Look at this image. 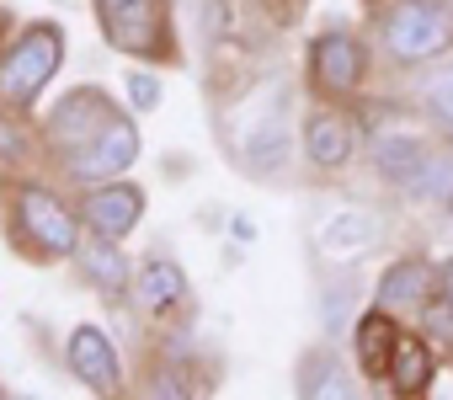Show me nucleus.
Returning <instances> with one entry per match:
<instances>
[{"label":"nucleus","instance_id":"f257e3e1","mask_svg":"<svg viewBox=\"0 0 453 400\" xmlns=\"http://www.w3.org/2000/svg\"><path fill=\"white\" fill-rule=\"evenodd\" d=\"M379 38L400 65H432L453 49V12L442 0H395L379 22Z\"/></svg>","mask_w":453,"mask_h":400},{"label":"nucleus","instance_id":"f03ea898","mask_svg":"<svg viewBox=\"0 0 453 400\" xmlns=\"http://www.w3.org/2000/svg\"><path fill=\"white\" fill-rule=\"evenodd\" d=\"M59 59H65V43H59L54 27L22 33V38L12 43V54L0 59V102H6V107H33L38 91L54 81Z\"/></svg>","mask_w":453,"mask_h":400},{"label":"nucleus","instance_id":"7ed1b4c3","mask_svg":"<svg viewBox=\"0 0 453 400\" xmlns=\"http://www.w3.org/2000/svg\"><path fill=\"white\" fill-rule=\"evenodd\" d=\"M17 230L33 251L43 257H75L81 235H75V214L59 204L49 187H22L17 192Z\"/></svg>","mask_w":453,"mask_h":400},{"label":"nucleus","instance_id":"20e7f679","mask_svg":"<svg viewBox=\"0 0 453 400\" xmlns=\"http://www.w3.org/2000/svg\"><path fill=\"white\" fill-rule=\"evenodd\" d=\"M102 27L128 54H165V0H96Z\"/></svg>","mask_w":453,"mask_h":400},{"label":"nucleus","instance_id":"39448f33","mask_svg":"<svg viewBox=\"0 0 453 400\" xmlns=\"http://www.w3.org/2000/svg\"><path fill=\"white\" fill-rule=\"evenodd\" d=\"M134 155H139V128L128 123V118H112L86 150H75L65 165H70V176L75 181H107V176H118V171H128L134 165Z\"/></svg>","mask_w":453,"mask_h":400},{"label":"nucleus","instance_id":"423d86ee","mask_svg":"<svg viewBox=\"0 0 453 400\" xmlns=\"http://www.w3.org/2000/svg\"><path fill=\"white\" fill-rule=\"evenodd\" d=\"M112 118H118V112H112V102H107L102 91H75V96L49 118V144L70 160V155H75V150H86V144H91Z\"/></svg>","mask_w":453,"mask_h":400},{"label":"nucleus","instance_id":"0eeeda50","mask_svg":"<svg viewBox=\"0 0 453 400\" xmlns=\"http://www.w3.org/2000/svg\"><path fill=\"white\" fill-rule=\"evenodd\" d=\"M310 75L326 96H352L363 81V49L352 33H320L310 49Z\"/></svg>","mask_w":453,"mask_h":400},{"label":"nucleus","instance_id":"6e6552de","mask_svg":"<svg viewBox=\"0 0 453 400\" xmlns=\"http://www.w3.org/2000/svg\"><path fill=\"white\" fill-rule=\"evenodd\" d=\"M65 358H70L75 379H86L96 395H118V389H123L118 352H112V342H107L96 326H75V331H70V347H65Z\"/></svg>","mask_w":453,"mask_h":400},{"label":"nucleus","instance_id":"1a4fd4ad","mask_svg":"<svg viewBox=\"0 0 453 400\" xmlns=\"http://www.w3.org/2000/svg\"><path fill=\"white\" fill-rule=\"evenodd\" d=\"M139 209H144V197L134 192V187H96L86 204H81V219L96 230V235H112V241H123L134 225H139Z\"/></svg>","mask_w":453,"mask_h":400},{"label":"nucleus","instance_id":"9d476101","mask_svg":"<svg viewBox=\"0 0 453 400\" xmlns=\"http://www.w3.org/2000/svg\"><path fill=\"white\" fill-rule=\"evenodd\" d=\"M241 155H246V165H257V171H278V165L288 160V112H283V102H278V96H273V102H267V112L246 128Z\"/></svg>","mask_w":453,"mask_h":400},{"label":"nucleus","instance_id":"9b49d317","mask_svg":"<svg viewBox=\"0 0 453 400\" xmlns=\"http://www.w3.org/2000/svg\"><path fill=\"white\" fill-rule=\"evenodd\" d=\"M432 288H437V273L421 257H405L379 278V304L384 310H421L432 299Z\"/></svg>","mask_w":453,"mask_h":400},{"label":"nucleus","instance_id":"f8f14e48","mask_svg":"<svg viewBox=\"0 0 453 400\" xmlns=\"http://www.w3.org/2000/svg\"><path fill=\"white\" fill-rule=\"evenodd\" d=\"M134 294H139V304H144L150 315H171V310L187 299V278H181L176 262L150 257V262L139 267V278H134Z\"/></svg>","mask_w":453,"mask_h":400},{"label":"nucleus","instance_id":"ddd939ff","mask_svg":"<svg viewBox=\"0 0 453 400\" xmlns=\"http://www.w3.org/2000/svg\"><path fill=\"white\" fill-rule=\"evenodd\" d=\"M352 336H357V368H363L368 379H384V373H389V358H395V342H400V331H395V320L384 315V304H379L373 315H363Z\"/></svg>","mask_w":453,"mask_h":400},{"label":"nucleus","instance_id":"4468645a","mask_svg":"<svg viewBox=\"0 0 453 400\" xmlns=\"http://www.w3.org/2000/svg\"><path fill=\"white\" fill-rule=\"evenodd\" d=\"M304 144H310V160H315L320 171L342 165V160L352 155V118H342V112H315L310 128H304Z\"/></svg>","mask_w":453,"mask_h":400},{"label":"nucleus","instance_id":"2eb2a0df","mask_svg":"<svg viewBox=\"0 0 453 400\" xmlns=\"http://www.w3.org/2000/svg\"><path fill=\"white\" fill-rule=\"evenodd\" d=\"M373 165L389 181H416L426 171V144L416 134H379L373 139Z\"/></svg>","mask_w":453,"mask_h":400},{"label":"nucleus","instance_id":"dca6fc26","mask_svg":"<svg viewBox=\"0 0 453 400\" xmlns=\"http://www.w3.org/2000/svg\"><path fill=\"white\" fill-rule=\"evenodd\" d=\"M384 379L395 384V395H426V384H432V347L416 342V336H400Z\"/></svg>","mask_w":453,"mask_h":400},{"label":"nucleus","instance_id":"f3484780","mask_svg":"<svg viewBox=\"0 0 453 400\" xmlns=\"http://www.w3.org/2000/svg\"><path fill=\"white\" fill-rule=\"evenodd\" d=\"M373 235H379V225H373L368 214L347 209V214H336V219L320 230V246H326V257H336V262H352V257H363V251L373 246Z\"/></svg>","mask_w":453,"mask_h":400},{"label":"nucleus","instance_id":"a211bd4d","mask_svg":"<svg viewBox=\"0 0 453 400\" xmlns=\"http://www.w3.org/2000/svg\"><path fill=\"white\" fill-rule=\"evenodd\" d=\"M75 257H81V267H86V278H91L96 288L118 294V288L128 283V262L118 257V241H112V235H96V230H91V241H81Z\"/></svg>","mask_w":453,"mask_h":400},{"label":"nucleus","instance_id":"6ab92c4d","mask_svg":"<svg viewBox=\"0 0 453 400\" xmlns=\"http://www.w3.org/2000/svg\"><path fill=\"white\" fill-rule=\"evenodd\" d=\"M347 384H342V363L331 358V352H320V358H310V368H304V395H342Z\"/></svg>","mask_w":453,"mask_h":400},{"label":"nucleus","instance_id":"aec40b11","mask_svg":"<svg viewBox=\"0 0 453 400\" xmlns=\"http://www.w3.org/2000/svg\"><path fill=\"white\" fill-rule=\"evenodd\" d=\"M421 326H426L432 342H448L453 347V294H432L421 304Z\"/></svg>","mask_w":453,"mask_h":400},{"label":"nucleus","instance_id":"412c9836","mask_svg":"<svg viewBox=\"0 0 453 400\" xmlns=\"http://www.w3.org/2000/svg\"><path fill=\"white\" fill-rule=\"evenodd\" d=\"M426 107H432V118H437L442 128H453V70H442V75L426 86Z\"/></svg>","mask_w":453,"mask_h":400},{"label":"nucleus","instance_id":"4be33fe9","mask_svg":"<svg viewBox=\"0 0 453 400\" xmlns=\"http://www.w3.org/2000/svg\"><path fill=\"white\" fill-rule=\"evenodd\" d=\"M416 187L432 192V197H448L453 192V160H426V171L416 176Z\"/></svg>","mask_w":453,"mask_h":400},{"label":"nucleus","instance_id":"5701e85b","mask_svg":"<svg viewBox=\"0 0 453 400\" xmlns=\"http://www.w3.org/2000/svg\"><path fill=\"white\" fill-rule=\"evenodd\" d=\"M128 96H134V107H155V102H160L155 75H128Z\"/></svg>","mask_w":453,"mask_h":400},{"label":"nucleus","instance_id":"b1692460","mask_svg":"<svg viewBox=\"0 0 453 400\" xmlns=\"http://www.w3.org/2000/svg\"><path fill=\"white\" fill-rule=\"evenodd\" d=\"M342 315H347V288H336V294H331V299H326V320H331V326H336V320H342Z\"/></svg>","mask_w":453,"mask_h":400},{"label":"nucleus","instance_id":"393cba45","mask_svg":"<svg viewBox=\"0 0 453 400\" xmlns=\"http://www.w3.org/2000/svg\"><path fill=\"white\" fill-rule=\"evenodd\" d=\"M442 294H453V262L442 267Z\"/></svg>","mask_w":453,"mask_h":400}]
</instances>
